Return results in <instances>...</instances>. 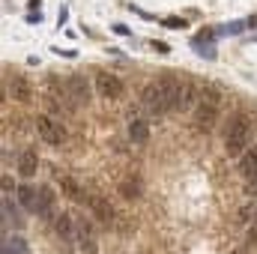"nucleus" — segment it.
I'll return each mask as SVG.
<instances>
[{"label":"nucleus","instance_id":"obj_11","mask_svg":"<svg viewBox=\"0 0 257 254\" xmlns=\"http://www.w3.org/2000/svg\"><path fill=\"white\" fill-rule=\"evenodd\" d=\"M128 138H132V144H147L150 141V123L147 120H141L138 114H132L128 111Z\"/></svg>","mask_w":257,"mask_h":254},{"label":"nucleus","instance_id":"obj_13","mask_svg":"<svg viewBox=\"0 0 257 254\" xmlns=\"http://www.w3.org/2000/svg\"><path fill=\"white\" fill-rule=\"evenodd\" d=\"M15 197H18L21 209H27V212L36 215V209H39V189H33V186H18Z\"/></svg>","mask_w":257,"mask_h":254},{"label":"nucleus","instance_id":"obj_21","mask_svg":"<svg viewBox=\"0 0 257 254\" xmlns=\"http://www.w3.org/2000/svg\"><path fill=\"white\" fill-rule=\"evenodd\" d=\"M0 186H3V197H9L12 191H18V189H15V183L9 180V174H3V180H0Z\"/></svg>","mask_w":257,"mask_h":254},{"label":"nucleus","instance_id":"obj_4","mask_svg":"<svg viewBox=\"0 0 257 254\" xmlns=\"http://www.w3.org/2000/svg\"><path fill=\"white\" fill-rule=\"evenodd\" d=\"M96 93L102 99H120L126 93V84L114 75V72H99L96 75Z\"/></svg>","mask_w":257,"mask_h":254},{"label":"nucleus","instance_id":"obj_8","mask_svg":"<svg viewBox=\"0 0 257 254\" xmlns=\"http://www.w3.org/2000/svg\"><path fill=\"white\" fill-rule=\"evenodd\" d=\"M87 209H90V212H93L102 224H114V221H117V209L111 206V200H108L105 194H90Z\"/></svg>","mask_w":257,"mask_h":254},{"label":"nucleus","instance_id":"obj_5","mask_svg":"<svg viewBox=\"0 0 257 254\" xmlns=\"http://www.w3.org/2000/svg\"><path fill=\"white\" fill-rule=\"evenodd\" d=\"M54 183H57V189H60V194H66L69 200H75V203H84L87 206V200H90V191L81 189V183L75 180V177H69V174H54Z\"/></svg>","mask_w":257,"mask_h":254},{"label":"nucleus","instance_id":"obj_24","mask_svg":"<svg viewBox=\"0 0 257 254\" xmlns=\"http://www.w3.org/2000/svg\"><path fill=\"white\" fill-rule=\"evenodd\" d=\"M114 33H120V36H132V30H128L126 24H114Z\"/></svg>","mask_w":257,"mask_h":254},{"label":"nucleus","instance_id":"obj_23","mask_svg":"<svg viewBox=\"0 0 257 254\" xmlns=\"http://www.w3.org/2000/svg\"><path fill=\"white\" fill-rule=\"evenodd\" d=\"M254 239H257V212L251 218V224H248V242H254Z\"/></svg>","mask_w":257,"mask_h":254},{"label":"nucleus","instance_id":"obj_19","mask_svg":"<svg viewBox=\"0 0 257 254\" xmlns=\"http://www.w3.org/2000/svg\"><path fill=\"white\" fill-rule=\"evenodd\" d=\"M120 194L126 200H138L141 197V180H123L120 183Z\"/></svg>","mask_w":257,"mask_h":254},{"label":"nucleus","instance_id":"obj_9","mask_svg":"<svg viewBox=\"0 0 257 254\" xmlns=\"http://www.w3.org/2000/svg\"><path fill=\"white\" fill-rule=\"evenodd\" d=\"M215 120H218V105H212V102H197L194 105V123L197 129H203V132H209V129L215 126Z\"/></svg>","mask_w":257,"mask_h":254},{"label":"nucleus","instance_id":"obj_16","mask_svg":"<svg viewBox=\"0 0 257 254\" xmlns=\"http://www.w3.org/2000/svg\"><path fill=\"white\" fill-rule=\"evenodd\" d=\"M78 245H81V251L96 254V236H93V227H90L84 218H78Z\"/></svg>","mask_w":257,"mask_h":254},{"label":"nucleus","instance_id":"obj_20","mask_svg":"<svg viewBox=\"0 0 257 254\" xmlns=\"http://www.w3.org/2000/svg\"><path fill=\"white\" fill-rule=\"evenodd\" d=\"M165 27H171V30H183V27H186V18L171 15V18H165Z\"/></svg>","mask_w":257,"mask_h":254},{"label":"nucleus","instance_id":"obj_1","mask_svg":"<svg viewBox=\"0 0 257 254\" xmlns=\"http://www.w3.org/2000/svg\"><path fill=\"white\" fill-rule=\"evenodd\" d=\"M248 138H251V123L245 114H233L230 123L224 129V153L227 156H242L245 147H248Z\"/></svg>","mask_w":257,"mask_h":254},{"label":"nucleus","instance_id":"obj_17","mask_svg":"<svg viewBox=\"0 0 257 254\" xmlns=\"http://www.w3.org/2000/svg\"><path fill=\"white\" fill-rule=\"evenodd\" d=\"M200 102V90L194 87L189 78H183V90H180V111H186V108H192Z\"/></svg>","mask_w":257,"mask_h":254},{"label":"nucleus","instance_id":"obj_22","mask_svg":"<svg viewBox=\"0 0 257 254\" xmlns=\"http://www.w3.org/2000/svg\"><path fill=\"white\" fill-rule=\"evenodd\" d=\"M150 48H153V51H159V54H168V51H171V45H168V42H150Z\"/></svg>","mask_w":257,"mask_h":254},{"label":"nucleus","instance_id":"obj_12","mask_svg":"<svg viewBox=\"0 0 257 254\" xmlns=\"http://www.w3.org/2000/svg\"><path fill=\"white\" fill-rule=\"evenodd\" d=\"M36 171H39V156H36V150H24V153L18 156V174H21L24 180H30V177H36Z\"/></svg>","mask_w":257,"mask_h":254},{"label":"nucleus","instance_id":"obj_18","mask_svg":"<svg viewBox=\"0 0 257 254\" xmlns=\"http://www.w3.org/2000/svg\"><path fill=\"white\" fill-rule=\"evenodd\" d=\"M3 254H30V251H27V242L21 236H6L3 239Z\"/></svg>","mask_w":257,"mask_h":254},{"label":"nucleus","instance_id":"obj_26","mask_svg":"<svg viewBox=\"0 0 257 254\" xmlns=\"http://www.w3.org/2000/svg\"><path fill=\"white\" fill-rule=\"evenodd\" d=\"M245 27H257V15H251V18L245 21Z\"/></svg>","mask_w":257,"mask_h":254},{"label":"nucleus","instance_id":"obj_15","mask_svg":"<svg viewBox=\"0 0 257 254\" xmlns=\"http://www.w3.org/2000/svg\"><path fill=\"white\" fill-rule=\"evenodd\" d=\"M239 174H242L248 183H254L257 180V147L245 150V153L239 156Z\"/></svg>","mask_w":257,"mask_h":254},{"label":"nucleus","instance_id":"obj_10","mask_svg":"<svg viewBox=\"0 0 257 254\" xmlns=\"http://www.w3.org/2000/svg\"><path fill=\"white\" fill-rule=\"evenodd\" d=\"M66 93L72 96L75 105H87V102H90V84H87L81 75H72V78L66 81Z\"/></svg>","mask_w":257,"mask_h":254},{"label":"nucleus","instance_id":"obj_25","mask_svg":"<svg viewBox=\"0 0 257 254\" xmlns=\"http://www.w3.org/2000/svg\"><path fill=\"white\" fill-rule=\"evenodd\" d=\"M245 191H248V194H257V180H254V183H248V189H245Z\"/></svg>","mask_w":257,"mask_h":254},{"label":"nucleus","instance_id":"obj_27","mask_svg":"<svg viewBox=\"0 0 257 254\" xmlns=\"http://www.w3.org/2000/svg\"><path fill=\"white\" fill-rule=\"evenodd\" d=\"M230 254H245V248H233Z\"/></svg>","mask_w":257,"mask_h":254},{"label":"nucleus","instance_id":"obj_7","mask_svg":"<svg viewBox=\"0 0 257 254\" xmlns=\"http://www.w3.org/2000/svg\"><path fill=\"white\" fill-rule=\"evenodd\" d=\"M51 227H54V233H57L63 242H78V221H75L72 212H54Z\"/></svg>","mask_w":257,"mask_h":254},{"label":"nucleus","instance_id":"obj_14","mask_svg":"<svg viewBox=\"0 0 257 254\" xmlns=\"http://www.w3.org/2000/svg\"><path fill=\"white\" fill-rule=\"evenodd\" d=\"M54 203H57V194L51 186H42L39 189V209H36V215H42V218H54Z\"/></svg>","mask_w":257,"mask_h":254},{"label":"nucleus","instance_id":"obj_6","mask_svg":"<svg viewBox=\"0 0 257 254\" xmlns=\"http://www.w3.org/2000/svg\"><path fill=\"white\" fill-rule=\"evenodd\" d=\"M3 93L12 96L15 102L27 105V102L33 99V84H30L24 75H12V78H6V84H3Z\"/></svg>","mask_w":257,"mask_h":254},{"label":"nucleus","instance_id":"obj_3","mask_svg":"<svg viewBox=\"0 0 257 254\" xmlns=\"http://www.w3.org/2000/svg\"><path fill=\"white\" fill-rule=\"evenodd\" d=\"M33 126H36V135L42 138V144H48V147L66 144V129L60 126L57 120H51L48 114H36V117H33Z\"/></svg>","mask_w":257,"mask_h":254},{"label":"nucleus","instance_id":"obj_2","mask_svg":"<svg viewBox=\"0 0 257 254\" xmlns=\"http://www.w3.org/2000/svg\"><path fill=\"white\" fill-rule=\"evenodd\" d=\"M141 105H144L153 117H165V114L174 111V105H171V99H168L162 81H150V84L141 90Z\"/></svg>","mask_w":257,"mask_h":254}]
</instances>
